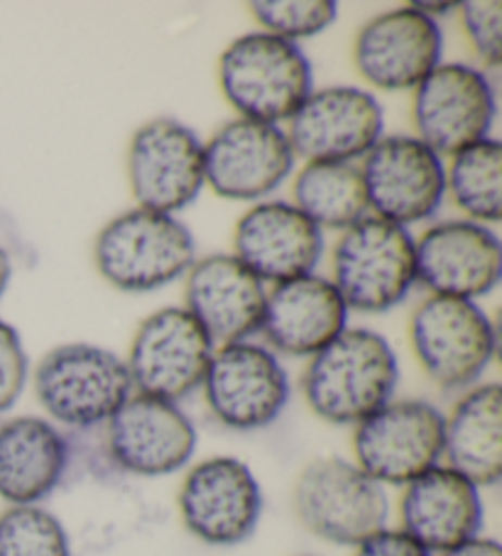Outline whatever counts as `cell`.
Segmentation results:
<instances>
[{
	"label": "cell",
	"instance_id": "26",
	"mask_svg": "<svg viewBox=\"0 0 502 556\" xmlns=\"http://www.w3.org/2000/svg\"><path fill=\"white\" fill-rule=\"evenodd\" d=\"M292 199L322 231L343 233L371 216L361 165L355 162H306L292 181Z\"/></svg>",
	"mask_w": 502,
	"mask_h": 556
},
{
	"label": "cell",
	"instance_id": "35",
	"mask_svg": "<svg viewBox=\"0 0 502 556\" xmlns=\"http://www.w3.org/2000/svg\"><path fill=\"white\" fill-rule=\"evenodd\" d=\"M11 277H13V261H11V255H8L5 248L0 245V296L5 294L8 285H11Z\"/></svg>",
	"mask_w": 502,
	"mask_h": 556
},
{
	"label": "cell",
	"instance_id": "21",
	"mask_svg": "<svg viewBox=\"0 0 502 556\" xmlns=\"http://www.w3.org/2000/svg\"><path fill=\"white\" fill-rule=\"evenodd\" d=\"M185 300V309L204 326L211 341L226 346L260 333L267 290L234 253H214L191 265Z\"/></svg>",
	"mask_w": 502,
	"mask_h": 556
},
{
	"label": "cell",
	"instance_id": "19",
	"mask_svg": "<svg viewBox=\"0 0 502 556\" xmlns=\"http://www.w3.org/2000/svg\"><path fill=\"white\" fill-rule=\"evenodd\" d=\"M417 282L429 294L476 302L495 292L502 273V245L490 226L451 218L429 226L414 241Z\"/></svg>",
	"mask_w": 502,
	"mask_h": 556
},
{
	"label": "cell",
	"instance_id": "7",
	"mask_svg": "<svg viewBox=\"0 0 502 556\" xmlns=\"http://www.w3.org/2000/svg\"><path fill=\"white\" fill-rule=\"evenodd\" d=\"M410 343L434 386L459 392L478 386L498 349L495 324L478 302L429 294L410 319Z\"/></svg>",
	"mask_w": 502,
	"mask_h": 556
},
{
	"label": "cell",
	"instance_id": "33",
	"mask_svg": "<svg viewBox=\"0 0 502 556\" xmlns=\"http://www.w3.org/2000/svg\"><path fill=\"white\" fill-rule=\"evenodd\" d=\"M439 556H502V546L498 540H492V536L478 534Z\"/></svg>",
	"mask_w": 502,
	"mask_h": 556
},
{
	"label": "cell",
	"instance_id": "32",
	"mask_svg": "<svg viewBox=\"0 0 502 556\" xmlns=\"http://www.w3.org/2000/svg\"><path fill=\"white\" fill-rule=\"evenodd\" d=\"M353 556H434L422 544L412 540L410 534H404L402 530H385L375 532L368 536L363 544L355 546Z\"/></svg>",
	"mask_w": 502,
	"mask_h": 556
},
{
	"label": "cell",
	"instance_id": "16",
	"mask_svg": "<svg viewBox=\"0 0 502 556\" xmlns=\"http://www.w3.org/2000/svg\"><path fill=\"white\" fill-rule=\"evenodd\" d=\"M297 155L283 126L234 118L204 142L206 187L228 201H265L292 177Z\"/></svg>",
	"mask_w": 502,
	"mask_h": 556
},
{
	"label": "cell",
	"instance_id": "9",
	"mask_svg": "<svg viewBox=\"0 0 502 556\" xmlns=\"http://www.w3.org/2000/svg\"><path fill=\"white\" fill-rule=\"evenodd\" d=\"M216 343L185 306H164L140 321L125 358L133 390L179 402L201 390Z\"/></svg>",
	"mask_w": 502,
	"mask_h": 556
},
{
	"label": "cell",
	"instance_id": "23",
	"mask_svg": "<svg viewBox=\"0 0 502 556\" xmlns=\"http://www.w3.org/2000/svg\"><path fill=\"white\" fill-rule=\"evenodd\" d=\"M349 314L334 282L314 273L279 282L267 292L260 333L269 351L312 358L349 329Z\"/></svg>",
	"mask_w": 502,
	"mask_h": 556
},
{
	"label": "cell",
	"instance_id": "5",
	"mask_svg": "<svg viewBox=\"0 0 502 556\" xmlns=\"http://www.w3.org/2000/svg\"><path fill=\"white\" fill-rule=\"evenodd\" d=\"M331 282L349 309L385 314L400 306L417 282L410 228L373 214L346 228L331 251Z\"/></svg>",
	"mask_w": 502,
	"mask_h": 556
},
{
	"label": "cell",
	"instance_id": "6",
	"mask_svg": "<svg viewBox=\"0 0 502 556\" xmlns=\"http://www.w3.org/2000/svg\"><path fill=\"white\" fill-rule=\"evenodd\" d=\"M292 507L306 532L336 546H359L390 520L385 485L341 456L314 458L299 471Z\"/></svg>",
	"mask_w": 502,
	"mask_h": 556
},
{
	"label": "cell",
	"instance_id": "27",
	"mask_svg": "<svg viewBox=\"0 0 502 556\" xmlns=\"http://www.w3.org/2000/svg\"><path fill=\"white\" fill-rule=\"evenodd\" d=\"M447 194L468 220L498 226L502 216V146L486 138L449 157Z\"/></svg>",
	"mask_w": 502,
	"mask_h": 556
},
{
	"label": "cell",
	"instance_id": "28",
	"mask_svg": "<svg viewBox=\"0 0 502 556\" xmlns=\"http://www.w3.org/2000/svg\"><path fill=\"white\" fill-rule=\"evenodd\" d=\"M0 556H72V540L47 507L11 505L0 513Z\"/></svg>",
	"mask_w": 502,
	"mask_h": 556
},
{
	"label": "cell",
	"instance_id": "18",
	"mask_svg": "<svg viewBox=\"0 0 502 556\" xmlns=\"http://www.w3.org/2000/svg\"><path fill=\"white\" fill-rule=\"evenodd\" d=\"M285 132L306 162H355L385 136V111L361 86H324L309 93Z\"/></svg>",
	"mask_w": 502,
	"mask_h": 556
},
{
	"label": "cell",
	"instance_id": "36",
	"mask_svg": "<svg viewBox=\"0 0 502 556\" xmlns=\"http://www.w3.org/2000/svg\"><path fill=\"white\" fill-rule=\"evenodd\" d=\"M302 556H306V554H302Z\"/></svg>",
	"mask_w": 502,
	"mask_h": 556
},
{
	"label": "cell",
	"instance_id": "10",
	"mask_svg": "<svg viewBox=\"0 0 502 556\" xmlns=\"http://www.w3.org/2000/svg\"><path fill=\"white\" fill-rule=\"evenodd\" d=\"M201 390L211 417L234 431L275 425L292 397V382L277 353L253 341L216 346Z\"/></svg>",
	"mask_w": 502,
	"mask_h": 556
},
{
	"label": "cell",
	"instance_id": "20",
	"mask_svg": "<svg viewBox=\"0 0 502 556\" xmlns=\"http://www.w3.org/2000/svg\"><path fill=\"white\" fill-rule=\"evenodd\" d=\"M324 248L322 228L292 201H258L234 228V255L255 277L273 285L314 275Z\"/></svg>",
	"mask_w": 502,
	"mask_h": 556
},
{
	"label": "cell",
	"instance_id": "14",
	"mask_svg": "<svg viewBox=\"0 0 502 556\" xmlns=\"http://www.w3.org/2000/svg\"><path fill=\"white\" fill-rule=\"evenodd\" d=\"M373 216L412 226L439 214L447 199V165L417 136H382L361 165Z\"/></svg>",
	"mask_w": 502,
	"mask_h": 556
},
{
	"label": "cell",
	"instance_id": "31",
	"mask_svg": "<svg viewBox=\"0 0 502 556\" xmlns=\"http://www.w3.org/2000/svg\"><path fill=\"white\" fill-rule=\"evenodd\" d=\"M30 380V358L15 326L0 319V415L17 405Z\"/></svg>",
	"mask_w": 502,
	"mask_h": 556
},
{
	"label": "cell",
	"instance_id": "8",
	"mask_svg": "<svg viewBox=\"0 0 502 556\" xmlns=\"http://www.w3.org/2000/svg\"><path fill=\"white\" fill-rule=\"evenodd\" d=\"M447 415L427 400H390L353 429V464L380 485H407L443 462Z\"/></svg>",
	"mask_w": 502,
	"mask_h": 556
},
{
	"label": "cell",
	"instance_id": "30",
	"mask_svg": "<svg viewBox=\"0 0 502 556\" xmlns=\"http://www.w3.org/2000/svg\"><path fill=\"white\" fill-rule=\"evenodd\" d=\"M459 15L463 35L480 64L490 72L498 70L502 56V5L498 0H468V3H459Z\"/></svg>",
	"mask_w": 502,
	"mask_h": 556
},
{
	"label": "cell",
	"instance_id": "34",
	"mask_svg": "<svg viewBox=\"0 0 502 556\" xmlns=\"http://www.w3.org/2000/svg\"><path fill=\"white\" fill-rule=\"evenodd\" d=\"M412 5L417 8L419 13L429 15L431 21H439V17H447L459 11V3H429V0H424V3H412Z\"/></svg>",
	"mask_w": 502,
	"mask_h": 556
},
{
	"label": "cell",
	"instance_id": "29",
	"mask_svg": "<svg viewBox=\"0 0 502 556\" xmlns=\"http://www.w3.org/2000/svg\"><path fill=\"white\" fill-rule=\"evenodd\" d=\"M248 8L260 30L297 45L326 33L339 17L334 0H255Z\"/></svg>",
	"mask_w": 502,
	"mask_h": 556
},
{
	"label": "cell",
	"instance_id": "24",
	"mask_svg": "<svg viewBox=\"0 0 502 556\" xmlns=\"http://www.w3.org/2000/svg\"><path fill=\"white\" fill-rule=\"evenodd\" d=\"M72 462L64 431L47 417H13L0 425V501L40 505L62 485Z\"/></svg>",
	"mask_w": 502,
	"mask_h": 556
},
{
	"label": "cell",
	"instance_id": "25",
	"mask_svg": "<svg viewBox=\"0 0 502 556\" xmlns=\"http://www.w3.org/2000/svg\"><path fill=\"white\" fill-rule=\"evenodd\" d=\"M443 462L478 488L502 478V388L473 386L453 405L443 429Z\"/></svg>",
	"mask_w": 502,
	"mask_h": 556
},
{
	"label": "cell",
	"instance_id": "13",
	"mask_svg": "<svg viewBox=\"0 0 502 556\" xmlns=\"http://www.w3.org/2000/svg\"><path fill=\"white\" fill-rule=\"evenodd\" d=\"M128 185L135 204L175 216L206 187L204 142L177 118H152L133 132Z\"/></svg>",
	"mask_w": 502,
	"mask_h": 556
},
{
	"label": "cell",
	"instance_id": "15",
	"mask_svg": "<svg viewBox=\"0 0 502 556\" xmlns=\"http://www.w3.org/2000/svg\"><path fill=\"white\" fill-rule=\"evenodd\" d=\"M103 427L105 452L123 473L172 476L185 471L197 454V427L177 402L133 392Z\"/></svg>",
	"mask_w": 502,
	"mask_h": 556
},
{
	"label": "cell",
	"instance_id": "1",
	"mask_svg": "<svg viewBox=\"0 0 502 556\" xmlns=\"http://www.w3.org/2000/svg\"><path fill=\"white\" fill-rule=\"evenodd\" d=\"M400 361L382 333L346 329L326 349L309 358L302 372V395L318 419L336 427H355L394 400Z\"/></svg>",
	"mask_w": 502,
	"mask_h": 556
},
{
	"label": "cell",
	"instance_id": "3",
	"mask_svg": "<svg viewBox=\"0 0 502 556\" xmlns=\"http://www.w3.org/2000/svg\"><path fill=\"white\" fill-rule=\"evenodd\" d=\"M96 270L121 292L145 294L185 277L197 263V241L185 220L150 208L111 218L93 241Z\"/></svg>",
	"mask_w": 502,
	"mask_h": 556
},
{
	"label": "cell",
	"instance_id": "22",
	"mask_svg": "<svg viewBox=\"0 0 502 556\" xmlns=\"http://www.w3.org/2000/svg\"><path fill=\"white\" fill-rule=\"evenodd\" d=\"M482 520L480 488L447 464L414 478L400 497V530L429 554H443L478 536Z\"/></svg>",
	"mask_w": 502,
	"mask_h": 556
},
{
	"label": "cell",
	"instance_id": "2",
	"mask_svg": "<svg viewBox=\"0 0 502 556\" xmlns=\"http://www.w3.org/2000/svg\"><path fill=\"white\" fill-rule=\"evenodd\" d=\"M218 86L238 118L279 126L314 91V70L297 42L255 30L221 52Z\"/></svg>",
	"mask_w": 502,
	"mask_h": 556
},
{
	"label": "cell",
	"instance_id": "11",
	"mask_svg": "<svg viewBox=\"0 0 502 556\" xmlns=\"http://www.w3.org/2000/svg\"><path fill=\"white\" fill-rule=\"evenodd\" d=\"M495 116V86L488 72L463 62H441L412 96L417 138L439 157L490 138Z\"/></svg>",
	"mask_w": 502,
	"mask_h": 556
},
{
	"label": "cell",
	"instance_id": "4",
	"mask_svg": "<svg viewBox=\"0 0 502 556\" xmlns=\"http://www.w3.org/2000/svg\"><path fill=\"white\" fill-rule=\"evenodd\" d=\"M33 388L47 419L79 431L103 427L135 392L125 361L93 343L47 351L35 366Z\"/></svg>",
	"mask_w": 502,
	"mask_h": 556
},
{
	"label": "cell",
	"instance_id": "17",
	"mask_svg": "<svg viewBox=\"0 0 502 556\" xmlns=\"http://www.w3.org/2000/svg\"><path fill=\"white\" fill-rule=\"evenodd\" d=\"M439 21L412 3L365 23L353 40V64L361 79L380 91H414L443 56Z\"/></svg>",
	"mask_w": 502,
	"mask_h": 556
},
{
	"label": "cell",
	"instance_id": "12",
	"mask_svg": "<svg viewBox=\"0 0 502 556\" xmlns=\"http://www.w3.org/2000/svg\"><path fill=\"white\" fill-rule=\"evenodd\" d=\"M177 507L185 530L209 546H238L263 517V488L246 462L211 456L194 464L179 485Z\"/></svg>",
	"mask_w": 502,
	"mask_h": 556
}]
</instances>
